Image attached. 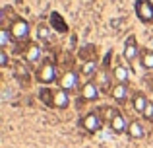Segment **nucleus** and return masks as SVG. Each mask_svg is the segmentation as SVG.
<instances>
[{"mask_svg": "<svg viewBox=\"0 0 153 148\" xmlns=\"http://www.w3.org/2000/svg\"><path fill=\"white\" fill-rule=\"evenodd\" d=\"M37 80L41 84H51L56 80V68L52 62H43L37 70Z\"/></svg>", "mask_w": 153, "mask_h": 148, "instance_id": "obj_1", "label": "nucleus"}, {"mask_svg": "<svg viewBox=\"0 0 153 148\" xmlns=\"http://www.w3.org/2000/svg\"><path fill=\"white\" fill-rule=\"evenodd\" d=\"M8 31H10V35H12L14 41H19V39L27 37V33H29V26H27L25 20H14Z\"/></svg>", "mask_w": 153, "mask_h": 148, "instance_id": "obj_2", "label": "nucleus"}, {"mask_svg": "<svg viewBox=\"0 0 153 148\" xmlns=\"http://www.w3.org/2000/svg\"><path fill=\"white\" fill-rule=\"evenodd\" d=\"M82 127L87 131V133H97L99 129L103 127V121L97 113H87L85 117L82 119Z\"/></svg>", "mask_w": 153, "mask_h": 148, "instance_id": "obj_3", "label": "nucleus"}, {"mask_svg": "<svg viewBox=\"0 0 153 148\" xmlns=\"http://www.w3.org/2000/svg\"><path fill=\"white\" fill-rule=\"evenodd\" d=\"M136 10H138V18L142 20L143 23H151L153 22V6L147 0H142V2L136 4Z\"/></svg>", "mask_w": 153, "mask_h": 148, "instance_id": "obj_4", "label": "nucleus"}, {"mask_svg": "<svg viewBox=\"0 0 153 148\" xmlns=\"http://www.w3.org/2000/svg\"><path fill=\"white\" fill-rule=\"evenodd\" d=\"M138 53H140V47H138V43H136V37L130 35V37L126 39V43H124V59H126L128 62H132L138 57Z\"/></svg>", "mask_w": 153, "mask_h": 148, "instance_id": "obj_5", "label": "nucleus"}, {"mask_svg": "<svg viewBox=\"0 0 153 148\" xmlns=\"http://www.w3.org/2000/svg\"><path fill=\"white\" fill-rule=\"evenodd\" d=\"M82 98L85 99V101H95V99L99 98V86L93 80H89V82H85L82 86Z\"/></svg>", "mask_w": 153, "mask_h": 148, "instance_id": "obj_6", "label": "nucleus"}, {"mask_svg": "<svg viewBox=\"0 0 153 148\" xmlns=\"http://www.w3.org/2000/svg\"><path fill=\"white\" fill-rule=\"evenodd\" d=\"M76 82H78V74H76L74 70H68V72H64V74L58 78L60 90H72V88L76 86Z\"/></svg>", "mask_w": 153, "mask_h": 148, "instance_id": "obj_7", "label": "nucleus"}, {"mask_svg": "<svg viewBox=\"0 0 153 148\" xmlns=\"http://www.w3.org/2000/svg\"><path fill=\"white\" fill-rule=\"evenodd\" d=\"M70 105V95H68L66 90H56L54 92V98H52V107L56 109H66Z\"/></svg>", "mask_w": 153, "mask_h": 148, "instance_id": "obj_8", "label": "nucleus"}, {"mask_svg": "<svg viewBox=\"0 0 153 148\" xmlns=\"http://www.w3.org/2000/svg\"><path fill=\"white\" fill-rule=\"evenodd\" d=\"M128 125H130V123H126L124 115H120V113H114V115H112V119H111V129L114 131L116 134L128 131Z\"/></svg>", "mask_w": 153, "mask_h": 148, "instance_id": "obj_9", "label": "nucleus"}, {"mask_svg": "<svg viewBox=\"0 0 153 148\" xmlns=\"http://www.w3.org/2000/svg\"><path fill=\"white\" fill-rule=\"evenodd\" d=\"M111 95H112L114 101L126 103V99H128V88H126V84H116V86H112Z\"/></svg>", "mask_w": 153, "mask_h": 148, "instance_id": "obj_10", "label": "nucleus"}, {"mask_svg": "<svg viewBox=\"0 0 153 148\" xmlns=\"http://www.w3.org/2000/svg\"><path fill=\"white\" fill-rule=\"evenodd\" d=\"M41 59V47L37 43H29L25 47V61L27 62H37Z\"/></svg>", "mask_w": 153, "mask_h": 148, "instance_id": "obj_11", "label": "nucleus"}, {"mask_svg": "<svg viewBox=\"0 0 153 148\" xmlns=\"http://www.w3.org/2000/svg\"><path fill=\"white\" fill-rule=\"evenodd\" d=\"M128 134H130L132 138H142L143 137V127L140 121H130V125H128Z\"/></svg>", "mask_w": 153, "mask_h": 148, "instance_id": "obj_12", "label": "nucleus"}, {"mask_svg": "<svg viewBox=\"0 0 153 148\" xmlns=\"http://www.w3.org/2000/svg\"><path fill=\"white\" fill-rule=\"evenodd\" d=\"M132 105H134V109H136V111L143 113V109H146V105H147L146 95H142V94H134V98H132Z\"/></svg>", "mask_w": 153, "mask_h": 148, "instance_id": "obj_13", "label": "nucleus"}, {"mask_svg": "<svg viewBox=\"0 0 153 148\" xmlns=\"http://www.w3.org/2000/svg\"><path fill=\"white\" fill-rule=\"evenodd\" d=\"M112 76H114V80L118 84H126V80H128V70L124 68L122 65H118V66H114V70H112Z\"/></svg>", "mask_w": 153, "mask_h": 148, "instance_id": "obj_14", "label": "nucleus"}, {"mask_svg": "<svg viewBox=\"0 0 153 148\" xmlns=\"http://www.w3.org/2000/svg\"><path fill=\"white\" fill-rule=\"evenodd\" d=\"M82 74L83 76H95V74H97V62H95L93 59L85 61V65L82 66Z\"/></svg>", "mask_w": 153, "mask_h": 148, "instance_id": "obj_15", "label": "nucleus"}, {"mask_svg": "<svg viewBox=\"0 0 153 148\" xmlns=\"http://www.w3.org/2000/svg\"><path fill=\"white\" fill-rule=\"evenodd\" d=\"M37 37L43 39V41H47V39L51 37V27L47 26V23H39V27H37Z\"/></svg>", "mask_w": 153, "mask_h": 148, "instance_id": "obj_16", "label": "nucleus"}, {"mask_svg": "<svg viewBox=\"0 0 153 148\" xmlns=\"http://www.w3.org/2000/svg\"><path fill=\"white\" fill-rule=\"evenodd\" d=\"M142 66L147 70L153 68V51H146V53L142 55Z\"/></svg>", "mask_w": 153, "mask_h": 148, "instance_id": "obj_17", "label": "nucleus"}, {"mask_svg": "<svg viewBox=\"0 0 153 148\" xmlns=\"http://www.w3.org/2000/svg\"><path fill=\"white\" fill-rule=\"evenodd\" d=\"M39 98L43 99V103H47V105H52V98H54V92L47 90V88H43L41 92H39Z\"/></svg>", "mask_w": 153, "mask_h": 148, "instance_id": "obj_18", "label": "nucleus"}, {"mask_svg": "<svg viewBox=\"0 0 153 148\" xmlns=\"http://www.w3.org/2000/svg\"><path fill=\"white\" fill-rule=\"evenodd\" d=\"M143 119L146 121H153V101H147V105H146V109H143Z\"/></svg>", "mask_w": 153, "mask_h": 148, "instance_id": "obj_19", "label": "nucleus"}, {"mask_svg": "<svg viewBox=\"0 0 153 148\" xmlns=\"http://www.w3.org/2000/svg\"><path fill=\"white\" fill-rule=\"evenodd\" d=\"M0 66H8V53H6V49L0 51Z\"/></svg>", "mask_w": 153, "mask_h": 148, "instance_id": "obj_20", "label": "nucleus"}]
</instances>
